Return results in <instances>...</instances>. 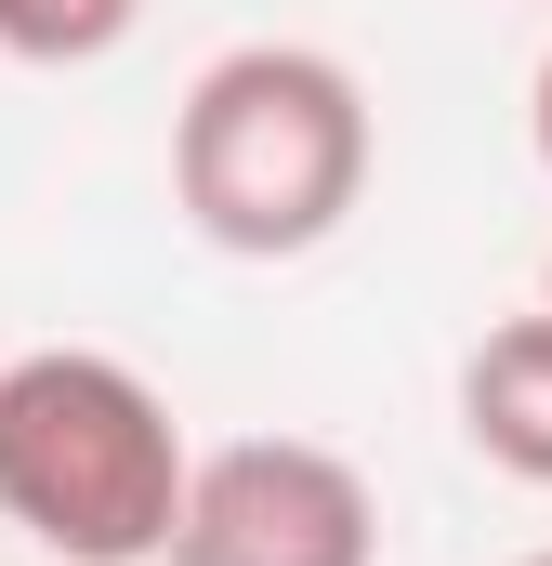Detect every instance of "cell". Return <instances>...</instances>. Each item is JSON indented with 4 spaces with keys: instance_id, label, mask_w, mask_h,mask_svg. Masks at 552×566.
Returning a JSON list of instances; mask_svg holds the SVG:
<instances>
[{
    "instance_id": "cell-1",
    "label": "cell",
    "mask_w": 552,
    "mask_h": 566,
    "mask_svg": "<svg viewBox=\"0 0 552 566\" xmlns=\"http://www.w3.org/2000/svg\"><path fill=\"white\" fill-rule=\"evenodd\" d=\"M369 198V80L316 40H237L171 106V211L224 264H302Z\"/></svg>"
},
{
    "instance_id": "cell-2",
    "label": "cell",
    "mask_w": 552,
    "mask_h": 566,
    "mask_svg": "<svg viewBox=\"0 0 552 566\" xmlns=\"http://www.w3.org/2000/svg\"><path fill=\"white\" fill-rule=\"evenodd\" d=\"M184 488L198 448L132 356L93 343L0 356V527H26L53 566H158Z\"/></svg>"
},
{
    "instance_id": "cell-3",
    "label": "cell",
    "mask_w": 552,
    "mask_h": 566,
    "mask_svg": "<svg viewBox=\"0 0 552 566\" xmlns=\"http://www.w3.org/2000/svg\"><path fill=\"white\" fill-rule=\"evenodd\" d=\"M158 566H382V501L316 434H237L198 448L184 527Z\"/></svg>"
},
{
    "instance_id": "cell-4",
    "label": "cell",
    "mask_w": 552,
    "mask_h": 566,
    "mask_svg": "<svg viewBox=\"0 0 552 566\" xmlns=\"http://www.w3.org/2000/svg\"><path fill=\"white\" fill-rule=\"evenodd\" d=\"M460 434L487 474L552 488V303L540 316H500L474 356H460Z\"/></svg>"
},
{
    "instance_id": "cell-5",
    "label": "cell",
    "mask_w": 552,
    "mask_h": 566,
    "mask_svg": "<svg viewBox=\"0 0 552 566\" xmlns=\"http://www.w3.org/2000/svg\"><path fill=\"white\" fill-rule=\"evenodd\" d=\"M145 27V0H0V53L13 66H106Z\"/></svg>"
},
{
    "instance_id": "cell-6",
    "label": "cell",
    "mask_w": 552,
    "mask_h": 566,
    "mask_svg": "<svg viewBox=\"0 0 552 566\" xmlns=\"http://www.w3.org/2000/svg\"><path fill=\"white\" fill-rule=\"evenodd\" d=\"M527 133H540V171H552V53H540V80H527Z\"/></svg>"
},
{
    "instance_id": "cell-7",
    "label": "cell",
    "mask_w": 552,
    "mask_h": 566,
    "mask_svg": "<svg viewBox=\"0 0 552 566\" xmlns=\"http://www.w3.org/2000/svg\"><path fill=\"white\" fill-rule=\"evenodd\" d=\"M540 303H552V277H540Z\"/></svg>"
},
{
    "instance_id": "cell-8",
    "label": "cell",
    "mask_w": 552,
    "mask_h": 566,
    "mask_svg": "<svg viewBox=\"0 0 552 566\" xmlns=\"http://www.w3.org/2000/svg\"><path fill=\"white\" fill-rule=\"evenodd\" d=\"M527 566H552V554H527Z\"/></svg>"
}]
</instances>
